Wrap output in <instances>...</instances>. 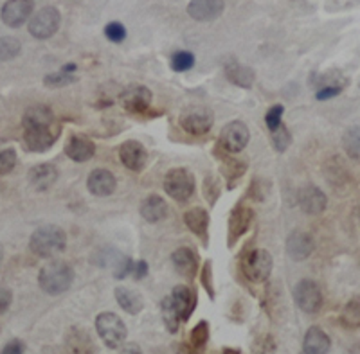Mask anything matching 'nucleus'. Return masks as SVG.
I'll return each instance as SVG.
<instances>
[{
	"instance_id": "f257e3e1",
	"label": "nucleus",
	"mask_w": 360,
	"mask_h": 354,
	"mask_svg": "<svg viewBox=\"0 0 360 354\" xmlns=\"http://www.w3.org/2000/svg\"><path fill=\"white\" fill-rule=\"evenodd\" d=\"M24 128V144L33 153H44L51 150L62 133V126L56 122L49 106H29L22 117Z\"/></svg>"
},
{
	"instance_id": "f03ea898",
	"label": "nucleus",
	"mask_w": 360,
	"mask_h": 354,
	"mask_svg": "<svg viewBox=\"0 0 360 354\" xmlns=\"http://www.w3.org/2000/svg\"><path fill=\"white\" fill-rule=\"evenodd\" d=\"M29 249L34 256L51 259L67 249V234L58 225H44L37 228L29 240Z\"/></svg>"
},
{
	"instance_id": "7ed1b4c3",
	"label": "nucleus",
	"mask_w": 360,
	"mask_h": 354,
	"mask_svg": "<svg viewBox=\"0 0 360 354\" xmlns=\"http://www.w3.org/2000/svg\"><path fill=\"white\" fill-rule=\"evenodd\" d=\"M74 270L69 263L51 261L49 265L41 266L38 273V284L47 295H62L72 286Z\"/></svg>"
},
{
	"instance_id": "20e7f679",
	"label": "nucleus",
	"mask_w": 360,
	"mask_h": 354,
	"mask_svg": "<svg viewBox=\"0 0 360 354\" xmlns=\"http://www.w3.org/2000/svg\"><path fill=\"white\" fill-rule=\"evenodd\" d=\"M96 331L108 349H119L128 336V329L121 317L112 311H103L96 317Z\"/></svg>"
},
{
	"instance_id": "39448f33",
	"label": "nucleus",
	"mask_w": 360,
	"mask_h": 354,
	"mask_svg": "<svg viewBox=\"0 0 360 354\" xmlns=\"http://www.w3.org/2000/svg\"><path fill=\"white\" fill-rule=\"evenodd\" d=\"M197 189L195 176L186 167H173L164 176V191L175 202H188Z\"/></svg>"
},
{
	"instance_id": "423d86ee",
	"label": "nucleus",
	"mask_w": 360,
	"mask_h": 354,
	"mask_svg": "<svg viewBox=\"0 0 360 354\" xmlns=\"http://www.w3.org/2000/svg\"><path fill=\"white\" fill-rule=\"evenodd\" d=\"M62 24V15L54 6H45L34 13L29 20V34L37 40H49L51 37L58 33Z\"/></svg>"
},
{
	"instance_id": "0eeeda50",
	"label": "nucleus",
	"mask_w": 360,
	"mask_h": 354,
	"mask_svg": "<svg viewBox=\"0 0 360 354\" xmlns=\"http://www.w3.org/2000/svg\"><path fill=\"white\" fill-rule=\"evenodd\" d=\"M272 266H274V259H272L270 252H266L265 249H256L245 256L242 272L249 281L265 282L272 273Z\"/></svg>"
},
{
	"instance_id": "6e6552de",
	"label": "nucleus",
	"mask_w": 360,
	"mask_h": 354,
	"mask_svg": "<svg viewBox=\"0 0 360 354\" xmlns=\"http://www.w3.org/2000/svg\"><path fill=\"white\" fill-rule=\"evenodd\" d=\"M294 301L295 306L303 313L314 315L323 308V289H321V286L317 282L311 281V279H303V281H299L295 284Z\"/></svg>"
},
{
	"instance_id": "1a4fd4ad",
	"label": "nucleus",
	"mask_w": 360,
	"mask_h": 354,
	"mask_svg": "<svg viewBox=\"0 0 360 354\" xmlns=\"http://www.w3.org/2000/svg\"><path fill=\"white\" fill-rule=\"evenodd\" d=\"M214 124L213 112L205 106H193L180 115V126L189 135H205Z\"/></svg>"
},
{
	"instance_id": "9d476101",
	"label": "nucleus",
	"mask_w": 360,
	"mask_h": 354,
	"mask_svg": "<svg viewBox=\"0 0 360 354\" xmlns=\"http://www.w3.org/2000/svg\"><path fill=\"white\" fill-rule=\"evenodd\" d=\"M249 128L242 121H231L220 131V144L227 153H240L249 144Z\"/></svg>"
},
{
	"instance_id": "9b49d317",
	"label": "nucleus",
	"mask_w": 360,
	"mask_h": 354,
	"mask_svg": "<svg viewBox=\"0 0 360 354\" xmlns=\"http://www.w3.org/2000/svg\"><path fill=\"white\" fill-rule=\"evenodd\" d=\"M34 11L33 0H8L4 6H2V11H0V18L4 22V25L11 29H18L25 24V22L31 20Z\"/></svg>"
},
{
	"instance_id": "f8f14e48",
	"label": "nucleus",
	"mask_w": 360,
	"mask_h": 354,
	"mask_svg": "<svg viewBox=\"0 0 360 354\" xmlns=\"http://www.w3.org/2000/svg\"><path fill=\"white\" fill-rule=\"evenodd\" d=\"M254 220V211L247 205L240 204L233 209L229 216V228H227V247L234 249L238 240L250 228Z\"/></svg>"
},
{
	"instance_id": "ddd939ff",
	"label": "nucleus",
	"mask_w": 360,
	"mask_h": 354,
	"mask_svg": "<svg viewBox=\"0 0 360 354\" xmlns=\"http://www.w3.org/2000/svg\"><path fill=\"white\" fill-rule=\"evenodd\" d=\"M152 90L143 85L128 86L121 94V105L130 114H144L152 106Z\"/></svg>"
},
{
	"instance_id": "4468645a",
	"label": "nucleus",
	"mask_w": 360,
	"mask_h": 354,
	"mask_svg": "<svg viewBox=\"0 0 360 354\" xmlns=\"http://www.w3.org/2000/svg\"><path fill=\"white\" fill-rule=\"evenodd\" d=\"M297 204L308 216H319L328 205V198L317 185H304L297 192Z\"/></svg>"
},
{
	"instance_id": "2eb2a0df",
	"label": "nucleus",
	"mask_w": 360,
	"mask_h": 354,
	"mask_svg": "<svg viewBox=\"0 0 360 354\" xmlns=\"http://www.w3.org/2000/svg\"><path fill=\"white\" fill-rule=\"evenodd\" d=\"M119 160L130 171L141 173L148 162L146 148L139 140H127L119 148Z\"/></svg>"
},
{
	"instance_id": "dca6fc26",
	"label": "nucleus",
	"mask_w": 360,
	"mask_h": 354,
	"mask_svg": "<svg viewBox=\"0 0 360 354\" xmlns=\"http://www.w3.org/2000/svg\"><path fill=\"white\" fill-rule=\"evenodd\" d=\"M224 9V0H189L188 15L197 22H213L221 17Z\"/></svg>"
},
{
	"instance_id": "f3484780",
	"label": "nucleus",
	"mask_w": 360,
	"mask_h": 354,
	"mask_svg": "<svg viewBox=\"0 0 360 354\" xmlns=\"http://www.w3.org/2000/svg\"><path fill=\"white\" fill-rule=\"evenodd\" d=\"M172 301L175 304L176 311H179L180 324H186L191 318V315L195 313V308H197V291L186 284H179L173 288Z\"/></svg>"
},
{
	"instance_id": "a211bd4d",
	"label": "nucleus",
	"mask_w": 360,
	"mask_h": 354,
	"mask_svg": "<svg viewBox=\"0 0 360 354\" xmlns=\"http://www.w3.org/2000/svg\"><path fill=\"white\" fill-rule=\"evenodd\" d=\"M65 155L74 162H86L96 155V144L83 133H72L65 144Z\"/></svg>"
},
{
	"instance_id": "6ab92c4d",
	"label": "nucleus",
	"mask_w": 360,
	"mask_h": 354,
	"mask_svg": "<svg viewBox=\"0 0 360 354\" xmlns=\"http://www.w3.org/2000/svg\"><path fill=\"white\" fill-rule=\"evenodd\" d=\"M172 263H173V268L179 275H182L184 279H195L198 272V254L195 252L193 249L189 247H182V249H176L175 252L172 254Z\"/></svg>"
},
{
	"instance_id": "aec40b11",
	"label": "nucleus",
	"mask_w": 360,
	"mask_h": 354,
	"mask_svg": "<svg viewBox=\"0 0 360 354\" xmlns=\"http://www.w3.org/2000/svg\"><path fill=\"white\" fill-rule=\"evenodd\" d=\"M65 350L67 354H96L98 347L89 331L83 327H70L65 336Z\"/></svg>"
},
{
	"instance_id": "412c9836",
	"label": "nucleus",
	"mask_w": 360,
	"mask_h": 354,
	"mask_svg": "<svg viewBox=\"0 0 360 354\" xmlns=\"http://www.w3.org/2000/svg\"><path fill=\"white\" fill-rule=\"evenodd\" d=\"M186 227L191 230L198 240L202 241L204 247L209 243V212L202 207H193L186 211L184 214Z\"/></svg>"
},
{
	"instance_id": "4be33fe9",
	"label": "nucleus",
	"mask_w": 360,
	"mask_h": 354,
	"mask_svg": "<svg viewBox=\"0 0 360 354\" xmlns=\"http://www.w3.org/2000/svg\"><path fill=\"white\" fill-rule=\"evenodd\" d=\"M86 188L94 196H110L117 188V180L108 169H94L86 180Z\"/></svg>"
},
{
	"instance_id": "5701e85b",
	"label": "nucleus",
	"mask_w": 360,
	"mask_h": 354,
	"mask_svg": "<svg viewBox=\"0 0 360 354\" xmlns=\"http://www.w3.org/2000/svg\"><path fill=\"white\" fill-rule=\"evenodd\" d=\"M314 252V240L307 232H292L287 240V254L292 261H304Z\"/></svg>"
},
{
	"instance_id": "b1692460",
	"label": "nucleus",
	"mask_w": 360,
	"mask_h": 354,
	"mask_svg": "<svg viewBox=\"0 0 360 354\" xmlns=\"http://www.w3.org/2000/svg\"><path fill=\"white\" fill-rule=\"evenodd\" d=\"M29 183L33 185L37 191L45 192L53 188L58 180V169L53 166V164H38L34 166L27 175Z\"/></svg>"
},
{
	"instance_id": "393cba45",
	"label": "nucleus",
	"mask_w": 360,
	"mask_h": 354,
	"mask_svg": "<svg viewBox=\"0 0 360 354\" xmlns=\"http://www.w3.org/2000/svg\"><path fill=\"white\" fill-rule=\"evenodd\" d=\"M332 349V340L321 327H308L303 340L304 354H328Z\"/></svg>"
},
{
	"instance_id": "a878e982",
	"label": "nucleus",
	"mask_w": 360,
	"mask_h": 354,
	"mask_svg": "<svg viewBox=\"0 0 360 354\" xmlns=\"http://www.w3.org/2000/svg\"><path fill=\"white\" fill-rule=\"evenodd\" d=\"M141 216L148 223H159L168 216V204L166 199L159 195H150L143 199L141 204Z\"/></svg>"
},
{
	"instance_id": "bb28decb",
	"label": "nucleus",
	"mask_w": 360,
	"mask_h": 354,
	"mask_svg": "<svg viewBox=\"0 0 360 354\" xmlns=\"http://www.w3.org/2000/svg\"><path fill=\"white\" fill-rule=\"evenodd\" d=\"M225 76L229 79L233 85L242 86V88H250L254 85V78H256V74L250 67L242 65L238 60H231L227 61L224 65Z\"/></svg>"
},
{
	"instance_id": "cd10ccee",
	"label": "nucleus",
	"mask_w": 360,
	"mask_h": 354,
	"mask_svg": "<svg viewBox=\"0 0 360 354\" xmlns=\"http://www.w3.org/2000/svg\"><path fill=\"white\" fill-rule=\"evenodd\" d=\"M115 301L128 315H139L144 308V299L130 288H115Z\"/></svg>"
},
{
	"instance_id": "c85d7f7f",
	"label": "nucleus",
	"mask_w": 360,
	"mask_h": 354,
	"mask_svg": "<svg viewBox=\"0 0 360 354\" xmlns=\"http://www.w3.org/2000/svg\"><path fill=\"white\" fill-rule=\"evenodd\" d=\"M221 175L224 180H227V189H234L240 178L245 175L247 171V162L245 160H236V159H225L221 162Z\"/></svg>"
},
{
	"instance_id": "c756f323",
	"label": "nucleus",
	"mask_w": 360,
	"mask_h": 354,
	"mask_svg": "<svg viewBox=\"0 0 360 354\" xmlns=\"http://www.w3.org/2000/svg\"><path fill=\"white\" fill-rule=\"evenodd\" d=\"M342 150L349 160L360 164V126H349L344 131Z\"/></svg>"
},
{
	"instance_id": "7c9ffc66",
	"label": "nucleus",
	"mask_w": 360,
	"mask_h": 354,
	"mask_svg": "<svg viewBox=\"0 0 360 354\" xmlns=\"http://www.w3.org/2000/svg\"><path fill=\"white\" fill-rule=\"evenodd\" d=\"M160 313H162V322L164 326H166V329H168L169 333L175 334L180 327V317L175 304H173L172 301V295H168V297H164L162 301H160Z\"/></svg>"
},
{
	"instance_id": "2f4dec72",
	"label": "nucleus",
	"mask_w": 360,
	"mask_h": 354,
	"mask_svg": "<svg viewBox=\"0 0 360 354\" xmlns=\"http://www.w3.org/2000/svg\"><path fill=\"white\" fill-rule=\"evenodd\" d=\"M209 324L205 320H200L197 326L191 329V334H189V347L195 350V354H200L202 350L205 349L209 342Z\"/></svg>"
},
{
	"instance_id": "473e14b6",
	"label": "nucleus",
	"mask_w": 360,
	"mask_h": 354,
	"mask_svg": "<svg viewBox=\"0 0 360 354\" xmlns=\"http://www.w3.org/2000/svg\"><path fill=\"white\" fill-rule=\"evenodd\" d=\"M78 76L76 74H70V72H65V70H58V72H53V74H47L44 78V85L49 86V88H62V86H69L72 85V83L78 81Z\"/></svg>"
},
{
	"instance_id": "72a5a7b5",
	"label": "nucleus",
	"mask_w": 360,
	"mask_h": 354,
	"mask_svg": "<svg viewBox=\"0 0 360 354\" xmlns=\"http://www.w3.org/2000/svg\"><path fill=\"white\" fill-rule=\"evenodd\" d=\"M22 44L15 37L0 38V61H11L20 54Z\"/></svg>"
},
{
	"instance_id": "f704fd0d",
	"label": "nucleus",
	"mask_w": 360,
	"mask_h": 354,
	"mask_svg": "<svg viewBox=\"0 0 360 354\" xmlns=\"http://www.w3.org/2000/svg\"><path fill=\"white\" fill-rule=\"evenodd\" d=\"M169 67L175 72H188L195 67V54L189 53V51H176V53L172 54Z\"/></svg>"
},
{
	"instance_id": "c9c22d12",
	"label": "nucleus",
	"mask_w": 360,
	"mask_h": 354,
	"mask_svg": "<svg viewBox=\"0 0 360 354\" xmlns=\"http://www.w3.org/2000/svg\"><path fill=\"white\" fill-rule=\"evenodd\" d=\"M270 140H272V146H274V150L278 153H285L292 144V135L288 131V128L285 124H281L279 128L270 131Z\"/></svg>"
},
{
	"instance_id": "e433bc0d",
	"label": "nucleus",
	"mask_w": 360,
	"mask_h": 354,
	"mask_svg": "<svg viewBox=\"0 0 360 354\" xmlns=\"http://www.w3.org/2000/svg\"><path fill=\"white\" fill-rule=\"evenodd\" d=\"M344 326L359 327L360 326V297H355L346 304L342 311Z\"/></svg>"
},
{
	"instance_id": "4c0bfd02",
	"label": "nucleus",
	"mask_w": 360,
	"mask_h": 354,
	"mask_svg": "<svg viewBox=\"0 0 360 354\" xmlns=\"http://www.w3.org/2000/svg\"><path fill=\"white\" fill-rule=\"evenodd\" d=\"M204 195H205V199L209 202V205L217 204V199L220 198V195H221V183L217 176H213V175L205 176Z\"/></svg>"
},
{
	"instance_id": "58836bf2",
	"label": "nucleus",
	"mask_w": 360,
	"mask_h": 354,
	"mask_svg": "<svg viewBox=\"0 0 360 354\" xmlns=\"http://www.w3.org/2000/svg\"><path fill=\"white\" fill-rule=\"evenodd\" d=\"M18 155L17 151L13 148H6V150H0V176L9 175V173L15 169L17 166Z\"/></svg>"
},
{
	"instance_id": "ea45409f",
	"label": "nucleus",
	"mask_w": 360,
	"mask_h": 354,
	"mask_svg": "<svg viewBox=\"0 0 360 354\" xmlns=\"http://www.w3.org/2000/svg\"><path fill=\"white\" fill-rule=\"evenodd\" d=\"M105 37L112 44H121V41L127 40V27L121 22H110V24L105 25Z\"/></svg>"
},
{
	"instance_id": "a19ab883",
	"label": "nucleus",
	"mask_w": 360,
	"mask_h": 354,
	"mask_svg": "<svg viewBox=\"0 0 360 354\" xmlns=\"http://www.w3.org/2000/svg\"><path fill=\"white\" fill-rule=\"evenodd\" d=\"M276 340L272 334H265L254 340L252 343V354H274L276 353Z\"/></svg>"
},
{
	"instance_id": "79ce46f5",
	"label": "nucleus",
	"mask_w": 360,
	"mask_h": 354,
	"mask_svg": "<svg viewBox=\"0 0 360 354\" xmlns=\"http://www.w3.org/2000/svg\"><path fill=\"white\" fill-rule=\"evenodd\" d=\"M283 114H285V106L283 105H274L270 106L269 112L265 114V124L270 131L276 130L283 124Z\"/></svg>"
},
{
	"instance_id": "37998d69",
	"label": "nucleus",
	"mask_w": 360,
	"mask_h": 354,
	"mask_svg": "<svg viewBox=\"0 0 360 354\" xmlns=\"http://www.w3.org/2000/svg\"><path fill=\"white\" fill-rule=\"evenodd\" d=\"M131 266H134V261L127 256H119L117 261L114 263V277L117 281H123L131 273Z\"/></svg>"
},
{
	"instance_id": "c03bdc74",
	"label": "nucleus",
	"mask_w": 360,
	"mask_h": 354,
	"mask_svg": "<svg viewBox=\"0 0 360 354\" xmlns=\"http://www.w3.org/2000/svg\"><path fill=\"white\" fill-rule=\"evenodd\" d=\"M202 286L207 291V295L211 299H214V284H213V261H205L204 266H202Z\"/></svg>"
},
{
	"instance_id": "a18cd8bd",
	"label": "nucleus",
	"mask_w": 360,
	"mask_h": 354,
	"mask_svg": "<svg viewBox=\"0 0 360 354\" xmlns=\"http://www.w3.org/2000/svg\"><path fill=\"white\" fill-rule=\"evenodd\" d=\"M342 92V88L337 85H324L321 86L319 90H317V94H315V98H317V101H328V99L332 98H337V96Z\"/></svg>"
},
{
	"instance_id": "49530a36",
	"label": "nucleus",
	"mask_w": 360,
	"mask_h": 354,
	"mask_svg": "<svg viewBox=\"0 0 360 354\" xmlns=\"http://www.w3.org/2000/svg\"><path fill=\"white\" fill-rule=\"evenodd\" d=\"M249 196L254 199H258V202H262V199H265L266 196V188H265V182L259 178L254 180L252 183H250V189H249Z\"/></svg>"
},
{
	"instance_id": "de8ad7c7",
	"label": "nucleus",
	"mask_w": 360,
	"mask_h": 354,
	"mask_svg": "<svg viewBox=\"0 0 360 354\" xmlns=\"http://www.w3.org/2000/svg\"><path fill=\"white\" fill-rule=\"evenodd\" d=\"M131 277H134L135 281H143L144 277L148 275V263L144 259L141 261H134V266H131Z\"/></svg>"
},
{
	"instance_id": "09e8293b",
	"label": "nucleus",
	"mask_w": 360,
	"mask_h": 354,
	"mask_svg": "<svg viewBox=\"0 0 360 354\" xmlns=\"http://www.w3.org/2000/svg\"><path fill=\"white\" fill-rule=\"evenodd\" d=\"M11 302H13L11 289H8L6 286H0V315H4L6 311H8Z\"/></svg>"
},
{
	"instance_id": "8fccbe9b",
	"label": "nucleus",
	"mask_w": 360,
	"mask_h": 354,
	"mask_svg": "<svg viewBox=\"0 0 360 354\" xmlns=\"http://www.w3.org/2000/svg\"><path fill=\"white\" fill-rule=\"evenodd\" d=\"M0 354H24V343L20 340H11L6 343Z\"/></svg>"
},
{
	"instance_id": "3c124183",
	"label": "nucleus",
	"mask_w": 360,
	"mask_h": 354,
	"mask_svg": "<svg viewBox=\"0 0 360 354\" xmlns=\"http://www.w3.org/2000/svg\"><path fill=\"white\" fill-rule=\"evenodd\" d=\"M119 354H143L141 353V347L137 343H127V346H121V353Z\"/></svg>"
},
{
	"instance_id": "603ef678",
	"label": "nucleus",
	"mask_w": 360,
	"mask_h": 354,
	"mask_svg": "<svg viewBox=\"0 0 360 354\" xmlns=\"http://www.w3.org/2000/svg\"><path fill=\"white\" fill-rule=\"evenodd\" d=\"M175 354H195V350L189 347V343H180L179 347H176V353Z\"/></svg>"
},
{
	"instance_id": "864d4df0",
	"label": "nucleus",
	"mask_w": 360,
	"mask_h": 354,
	"mask_svg": "<svg viewBox=\"0 0 360 354\" xmlns=\"http://www.w3.org/2000/svg\"><path fill=\"white\" fill-rule=\"evenodd\" d=\"M62 70H65V72H70V74H76L78 65H76V63H67V65L62 67Z\"/></svg>"
},
{
	"instance_id": "5fc2aeb1",
	"label": "nucleus",
	"mask_w": 360,
	"mask_h": 354,
	"mask_svg": "<svg viewBox=\"0 0 360 354\" xmlns=\"http://www.w3.org/2000/svg\"><path fill=\"white\" fill-rule=\"evenodd\" d=\"M221 354H242V353H240V349H231V347H227V349H224V353Z\"/></svg>"
},
{
	"instance_id": "6e6d98bb",
	"label": "nucleus",
	"mask_w": 360,
	"mask_h": 354,
	"mask_svg": "<svg viewBox=\"0 0 360 354\" xmlns=\"http://www.w3.org/2000/svg\"><path fill=\"white\" fill-rule=\"evenodd\" d=\"M2 259H4V250H2V247H0V263H2Z\"/></svg>"
}]
</instances>
